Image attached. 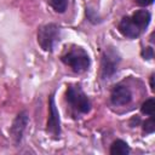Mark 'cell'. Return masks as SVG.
Returning <instances> with one entry per match:
<instances>
[{"label": "cell", "instance_id": "ba28073f", "mask_svg": "<svg viewBox=\"0 0 155 155\" xmlns=\"http://www.w3.org/2000/svg\"><path fill=\"white\" fill-rule=\"evenodd\" d=\"M119 31L124 36H126L128 39H136L142 33L140 29L137 27V24L133 22V19L130 16H126V17H124L120 21V23H119Z\"/></svg>", "mask_w": 155, "mask_h": 155}, {"label": "cell", "instance_id": "277c9868", "mask_svg": "<svg viewBox=\"0 0 155 155\" xmlns=\"http://www.w3.org/2000/svg\"><path fill=\"white\" fill-rule=\"evenodd\" d=\"M120 63V56L117 51H115L113 47L104 51L102 56V76L104 79H110L117 70V65Z\"/></svg>", "mask_w": 155, "mask_h": 155}, {"label": "cell", "instance_id": "8fae6325", "mask_svg": "<svg viewBox=\"0 0 155 155\" xmlns=\"http://www.w3.org/2000/svg\"><path fill=\"white\" fill-rule=\"evenodd\" d=\"M154 109H155V99H154V98L147 99V101L142 104V107H140L142 114H145V115H149V116L154 115Z\"/></svg>", "mask_w": 155, "mask_h": 155}, {"label": "cell", "instance_id": "9c48e42d", "mask_svg": "<svg viewBox=\"0 0 155 155\" xmlns=\"http://www.w3.org/2000/svg\"><path fill=\"white\" fill-rule=\"evenodd\" d=\"M131 18L133 19V22L137 24V27L140 29V31L145 30L147 27L149 25L150 23V19H151V15L149 11L147 10H137L132 16Z\"/></svg>", "mask_w": 155, "mask_h": 155}, {"label": "cell", "instance_id": "5bb4252c", "mask_svg": "<svg viewBox=\"0 0 155 155\" xmlns=\"http://www.w3.org/2000/svg\"><path fill=\"white\" fill-rule=\"evenodd\" d=\"M142 56H143L144 59H150V58H153V57H154V51H153V48H151V47L144 48V50L142 51Z\"/></svg>", "mask_w": 155, "mask_h": 155}, {"label": "cell", "instance_id": "3957f363", "mask_svg": "<svg viewBox=\"0 0 155 155\" xmlns=\"http://www.w3.org/2000/svg\"><path fill=\"white\" fill-rule=\"evenodd\" d=\"M59 40V28L54 23L41 25L38 30V42L46 52H52L54 44Z\"/></svg>", "mask_w": 155, "mask_h": 155}, {"label": "cell", "instance_id": "5b68a950", "mask_svg": "<svg viewBox=\"0 0 155 155\" xmlns=\"http://www.w3.org/2000/svg\"><path fill=\"white\" fill-rule=\"evenodd\" d=\"M48 120H47V126H46V132L52 134L54 138H58L61 134V120H59V114L56 108L54 103V97L53 94L50 96L48 99Z\"/></svg>", "mask_w": 155, "mask_h": 155}, {"label": "cell", "instance_id": "9a60e30c", "mask_svg": "<svg viewBox=\"0 0 155 155\" xmlns=\"http://www.w3.org/2000/svg\"><path fill=\"white\" fill-rule=\"evenodd\" d=\"M139 6H149L153 4L154 0H134Z\"/></svg>", "mask_w": 155, "mask_h": 155}, {"label": "cell", "instance_id": "4fadbf2b", "mask_svg": "<svg viewBox=\"0 0 155 155\" xmlns=\"http://www.w3.org/2000/svg\"><path fill=\"white\" fill-rule=\"evenodd\" d=\"M143 131L145 133H153L155 131V124H154V119H153V115L147 119L143 124Z\"/></svg>", "mask_w": 155, "mask_h": 155}, {"label": "cell", "instance_id": "6da1fadb", "mask_svg": "<svg viewBox=\"0 0 155 155\" xmlns=\"http://www.w3.org/2000/svg\"><path fill=\"white\" fill-rule=\"evenodd\" d=\"M61 61L65 65H68L74 73H78V74L86 71L91 64L88 53L85 51V48L78 45L65 46L61 56Z\"/></svg>", "mask_w": 155, "mask_h": 155}, {"label": "cell", "instance_id": "2e32d148", "mask_svg": "<svg viewBox=\"0 0 155 155\" xmlns=\"http://www.w3.org/2000/svg\"><path fill=\"white\" fill-rule=\"evenodd\" d=\"M154 76H155L154 74L150 75V88H151L153 91H154V88H155V87H154Z\"/></svg>", "mask_w": 155, "mask_h": 155}, {"label": "cell", "instance_id": "52a82bcc", "mask_svg": "<svg viewBox=\"0 0 155 155\" xmlns=\"http://www.w3.org/2000/svg\"><path fill=\"white\" fill-rule=\"evenodd\" d=\"M27 124H28V115H27V113L25 111L19 113L16 116V119H15V121H13L11 128H10V133H11V136H12V138H13L16 144H18L22 140L23 132L25 130Z\"/></svg>", "mask_w": 155, "mask_h": 155}, {"label": "cell", "instance_id": "7c38bea8", "mask_svg": "<svg viewBox=\"0 0 155 155\" xmlns=\"http://www.w3.org/2000/svg\"><path fill=\"white\" fill-rule=\"evenodd\" d=\"M48 2L52 6V8L58 13H63L67 10L68 0H48Z\"/></svg>", "mask_w": 155, "mask_h": 155}, {"label": "cell", "instance_id": "30bf717a", "mask_svg": "<svg viewBox=\"0 0 155 155\" xmlns=\"http://www.w3.org/2000/svg\"><path fill=\"white\" fill-rule=\"evenodd\" d=\"M131 151L128 144L122 139H116L110 145V154L111 155H128Z\"/></svg>", "mask_w": 155, "mask_h": 155}, {"label": "cell", "instance_id": "7a4b0ae2", "mask_svg": "<svg viewBox=\"0 0 155 155\" xmlns=\"http://www.w3.org/2000/svg\"><path fill=\"white\" fill-rule=\"evenodd\" d=\"M65 98L71 108V110L80 115V114H87L91 110V102L86 93L82 91L81 86L78 84L69 85L65 92Z\"/></svg>", "mask_w": 155, "mask_h": 155}, {"label": "cell", "instance_id": "8992f818", "mask_svg": "<svg viewBox=\"0 0 155 155\" xmlns=\"http://www.w3.org/2000/svg\"><path fill=\"white\" fill-rule=\"evenodd\" d=\"M132 99V92L131 90L121 84H117L114 86L110 93V101L114 105H126Z\"/></svg>", "mask_w": 155, "mask_h": 155}]
</instances>
